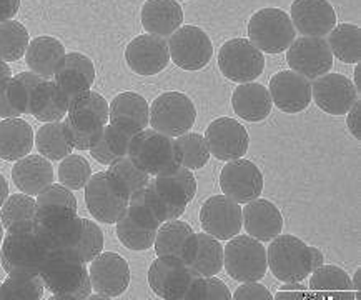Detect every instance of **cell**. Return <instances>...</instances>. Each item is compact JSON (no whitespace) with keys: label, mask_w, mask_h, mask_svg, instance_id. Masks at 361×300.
Wrapping results in <instances>:
<instances>
[{"label":"cell","mask_w":361,"mask_h":300,"mask_svg":"<svg viewBox=\"0 0 361 300\" xmlns=\"http://www.w3.org/2000/svg\"><path fill=\"white\" fill-rule=\"evenodd\" d=\"M231 299L237 300H255V299H262V300H270L273 299V295L270 290H268L265 285L258 284V282H242V285L231 294Z\"/></svg>","instance_id":"db71d44e"},{"label":"cell","mask_w":361,"mask_h":300,"mask_svg":"<svg viewBox=\"0 0 361 300\" xmlns=\"http://www.w3.org/2000/svg\"><path fill=\"white\" fill-rule=\"evenodd\" d=\"M90 155L94 157V160H97V162L102 165H110V164H114L117 159H120V157L115 155L114 152L109 149V145L105 144V140L102 137L97 140V144L90 149Z\"/></svg>","instance_id":"11a10c76"},{"label":"cell","mask_w":361,"mask_h":300,"mask_svg":"<svg viewBox=\"0 0 361 300\" xmlns=\"http://www.w3.org/2000/svg\"><path fill=\"white\" fill-rule=\"evenodd\" d=\"M170 59L183 71L195 72L208 66L214 57V44L205 30L197 25H185L166 39Z\"/></svg>","instance_id":"30bf717a"},{"label":"cell","mask_w":361,"mask_h":300,"mask_svg":"<svg viewBox=\"0 0 361 300\" xmlns=\"http://www.w3.org/2000/svg\"><path fill=\"white\" fill-rule=\"evenodd\" d=\"M147 280L159 299L185 300L193 275L180 257H157L148 269Z\"/></svg>","instance_id":"5bb4252c"},{"label":"cell","mask_w":361,"mask_h":300,"mask_svg":"<svg viewBox=\"0 0 361 300\" xmlns=\"http://www.w3.org/2000/svg\"><path fill=\"white\" fill-rule=\"evenodd\" d=\"M95 77L97 72L92 59L87 57L85 54L71 52L66 55L63 67L54 77V82L57 85L60 95L63 97V100L71 107V104L78 95L92 89Z\"/></svg>","instance_id":"603a6c76"},{"label":"cell","mask_w":361,"mask_h":300,"mask_svg":"<svg viewBox=\"0 0 361 300\" xmlns=\"http://www.w3.org/2000/svg\"><path fill=\"white\" fill-rule=\"evenodd\" d=\"M308 277V289L314 294L322 295V297L355 299L353 287H351V277L341 267L323 264Z\"/></svg>","instance_id":"836d02e7"},{"label":"cell","mask_w":361,"mask_h":300,"mask_svg":"<svg viewBox=\"0 0 361 300\" xmlns=\"http://www.w3.org/2000/svg\"><path fill=\"white\" fill-rule=\"evenodd\" d=\"M8 197V186H7V180L0 174V207L4 205V202L7 200Z\"/></svg>","instance_id":"94428289"},{"label":"cell","mask_w":361,"mask_h":300,"mask_svg":"<svg viewBox=\"0 0 361 300\" xmlns=\"http://www.w3.org/2000/svg\"><path fill=\"white\" fill-rule=\"evenodd\" d=\"M40 279L44 287L52 294V299L83 300L94 292L89 267L68 253L49 257L40 272Z\"/></svg>","instance_id":"7a4b0ae2"},{"label":"cell","mask_w":361,"mask_h":300,"mask_svg":"<svg viewBox=\"0 0 361 300\" xmlns=\"http://www.w3.org/2000/svg\"><path fill=\"white\" fill-rule=\"evenodd\" d=\"M4 232H6V229H4V225H2V220H0V246H2L4 235H6V234H4Z\"/></svg>","instance_id":"e7e4bbea"},{"label":"cell","mask_w":361,"mask_h":300,"mask_svg":"<svg viewBox=\"0 0 361 300\" xmlns=\"http://www.w3.org/2000/svg\"><path fill=\"white\" fill-rule=\"evenodd\" d=\"M68 112V104L50 78H42L34 89L30 102V114L39 122H57Z\"/></svg>","instance_id":"d6a6232c"},{"label":"cell","mask_w":361,"mask_h":300,"mask_svg":"<svg viewBox=\"0 0 361 300\" xmlns=\"http://www.w3.org/2000/svg\"><path fill=\"white\" fill-rule=\"evenodd\" d=\"M220 188L224 196L245 205L262 196L263 174L257 164L245 160L243 157L230 160L220 172Z\"/></svg>","instance_id":"7c38bea8"},{"label":"cell","mask_w":361,"mask_h":300,"mask_svg":"<svg viewBox=\"0 0 361 300\" xmlns=\"http://www.w3.org/2000/svg\"><path fill=\"white\" fill-rule=\"evenodd\" d=\"M67 114L94 115L104 124H109V102L105 100V97L97 94V92L87 90L73 100Z\"/></svg>","instance_id":"f907efd6"},{"label":"cell","mask_w":361,"mask_h":300,"mask_svg":"<svg viewBox=\"0 0 361 300\" xmlns=\"http://www.w3.org/2000/svg\"><path fill=\"white\" fill-rule=\"evenodd\" d=\"M44 282L40 275L13 277L8 275L0 285V299L8 300H39L44 297Z\"/></svg>","instance_id":"f6af8a7d"},{"label":"cell","mask_w":361,"mask_h":300,"mask_svg":"<svg viewBox=\"0 0 361 300\" xmlns=\"http://www.w3.org/2000/svg\"><path fill=\"white\" fill-rule=\"evenodd\" d=\"M135 133L125 131V128H120L114 124H107L104 127V133H102V138L105 140V144L109 145V149L114 152L117 157L128 155V149H130V142Z\"/></svg>","instance_id":"816d5d0a"},{"label":"cell","mask_w":361,"mask_h":300,"mask_svg":"<svg viewBox=\"0 0 361 300\" xmlns=\"http://www.w3.org/2000/svg\"><path fill=\"white\" fill-rule=\"evenodd\" d=\"M63 124H66L68 140L73 149L78 150H90L104 133V127L107 126L100 119L87 114H67V120H63Z\"/></svg>","instance_id":"f35d334b"},{"label":"cell","mask_w":361,"mask_h":300,"mask_svg":"<svg viewBox=\"0 0 361 300\" xmlns=\"http://www.w3.org/2000/svg\"><path fill=\"white\" fill-rule=\"evenodd\" d=\"M242 227L250 237L270 242L283 230V215L271 200L258 197L242 209Z\"/></svg>","instance_id":"cb8c5ba5"},{"label":"cell","mask_w":361,"mask_h":300,"mask_svg":"<svg viewBox=\"0 0 361 300\" xmlns=\"http://www.w3.org/2000/svg\"><path fill=\"white\" fill-rule=\"evenodd\" d=\"M12 180L22 193L27 196H39L45 187L54 184V167L49 159L44 155H25L13 164Z\"/></svg>","instance_id":"4316f807"},{"label":"cell","mask_w":361,"mask_h":300,"mask_svg":"<svg viewBox=\"0 0 361 300\" xmlns=\"http://www.w3.org/2000/svg\"><path fill=\"white\" fill-rule=\"evenodd\" d=\"M12 117H20V114L12 107L11 102L7 100L6 95V87L0 89V119H12Z\"/></svg>","instance_id":"680465c9"},{"label":"cell","mask_w":361,"mask_h":300,"mask_svg":"<svg viewBox=\"0 0 361 300\" xmlns=\"http://www.w3.org/2000/svg\"><path fill=\"white\" fill-rule=\"evenodd\" d=\"M20 8V0H0V22L11 20Z\"/></svg>","instance_id":"6f0895ef"},{"label":"cell","mask_w":361,"mask_h":300,"mask_svg":"<svg viewBox=\"0 0 361 300\" xmlns=\"http://www.w3.org/2000/svg\"><path fill=\"white\" fill-rule=\"evenodd\" d=\"M360 62L356 64V67H355V73H353V85H355V89L358 90V94H360V90H361V82H360Z\"/></svg>","instance_id":"be15d7a7"},{"label":"cell","mask_w":361,"mask_h":300,"mask_svg":"<svg viewBox=\"0 0 361 300\" xmlns=\"http://www.w3.org/2000/svg\"><path fill=\"white\" fill-rule=\"evenodd\" d=\"M29 30L18 20L0 22V59L4 62H17L29 47Z\"/></svg>","instance_id":"ab89813d"},{"label":"cell","mask_w":361,"mask_h":300,"mask_svg":"<svg viewBox=\"0 0 361 300\" xmlns=\"http://www.w3.org/2000/svg\"><path fill=\"white\" fill-rule=\"evenodd\" d=\"M117 237L123 247H127L128 251H148L150 247H154L157 229L145 227V225L138 224L137 220H133L130 215L125 212V214L117 220Z\"/></svg>","instance_id":"7bdbcfd3"},{"label":"cell","mask_w":361,"mask_h":300,"mask_svg":"<svg viewBox=\"0 0 361 300\" xmlns=\"http://www.w3.org/2000/svg\"><path fill=\"white\" fill-rule=\"evenodd\" d=\"M107 172L112 175V179L128 197L142 192L152 180L150 175L138 167L128 155L120 157L114 164H110Z\"/></svg>","instance_id":"60d3db41"},{"label":"cell","mask_w":361,"mask_h":300,"mask_svg":"<svg viewBox=\"0 0 361 300\" xmlns=\"http://www.w3.org/2000/svg\"><path fill=\"white\" fill-rule=\"evenodd\" d=\"M205 142L210 155L219 160H235L242 159L248 152L250 137L238 120L230 117L215 119L205 131Z\"/></svg>","instance_id":"2e32d148"},{"label":"cell","mask_w":361,"mask_h":300,"mask_svg":"<svg viewBox=\"0 0 361 300\" xmlns=\"http://www.w3.org/2000/svg\"><path fill=\"white\" fill-rule=\"evenodd\" d=\"M34 234L49 257L72 253L82 240L83 219L78 215H67L37 220Z\"/></svg>","instance_id":"9a60e30c"},{"label":"cell","mask_w":361,"mask_h":300,"mask_svg":"<svg viewBox=\"0 0 361 300\" xmlns=\"http://www.w3.org/2000/svg\"><path fill=\"white\" fill-rule=\"evenodd\" d=\"M0 247V262L4 270L13 277L40 275L49 258V253L40 246L34 232H7Z\"/></svg>","instance_id":"52a82bcc"},{"label":"cell","mask_w":361,"mask_h":300,"mask_svg":"<svg viewBox=\"0 0 361 300\" xmlns=\"http://www.w3.org/2000/svg\"><path fill=\"white\" fill-rule=\"evenodd\" d=\"M143 196H145L148 207H150V210L154 212V215L159 219L160 224L166 222V220L178 219V217L185 212V209H187L185 205L175 204V202L169 200L165 196H161L159 188L155 187L154 180H150L148 186L143 188Z\"/></svg>","instance_id":"681fc988"},{"label":"cell","mask_w":361,"mask_h":300,"mask_svg":"<svg viewBox=\"0 0 361 300\" xmlns=\"http://www.w3.org/2000/svg\"><path fill=\"white\" fill-rule=\"evenodd\" d=\"M361 104L360 100L358 102L353 104V107H351L348 112H346V127H348V131L351 136H353L356 140H360L361 138V126H360V117H361Z\"/></svg>","instance_id":"9f6ffc18"},{"label":"cell","mask_w":361,"mask_h":300,"mask_svg":"<svg viewBox=\"0 0 361 300\" xmlns=\"http://www.w3.org/2000/svg\"><path fill=\"white\" fill-rule=\"evenodd\" d=\"M148 122H150V105L145 97L137 92H122L115 95L109 104V124L137 133L147 128Z\"/></svg>","instance_id":"d4e9b609"},{"label":"cell","mask_w":361,"mask_h":300,"mask_svg":"<svg viewBox=\"0 0 361 300\" xmlns=\"http://www.w3.org/2000/svg\"><path fill=\"white\" fill-rule=\"evenodd\" d=\"M34 144L39 150L40 155L45 159L52 160H62L67 155L72 154L73 147L68 140L66 124L63 120H57V122H45L35 133Z\"/></svg>","instance_id":"d590c367"},{"label":"cell","mask_w":361,"mask_h":300,"mask_svg":"<svg viewBox=\"0 0 361 300\" xmlns=\"http://www.w3.org/2000/svg\"><path fill=\"white\" fill-rule=\"evenodd\" d=\"M231 107L235 114L247 122H262L271 114L273 102L265 85L257 82L240 84L231 95Z\"/></svg>","instance_id":"f1b7e54d"},{"label":"cell","mask_w":361,"mask_h":300,"mask_svg":"<svg viewBox=\"0 0 361 300\" xmlns=\"http://www.w3.org/2000/svg\"><path fill=\"white\" fill-rule=\"evenodd\" d=\"M177 2H178V0H177Z\"/></svg>","instance_id":"03108f58"},{"label":"cell","mask_w":361,"mask_h":300,"mask_svg":"<svg viewBox=\"0 0 361 300\" xmlns=\"http://www.w3.org/2000/svg\"><path fill=\"white\" fill-rule=\"evenodd\" d=\"M271 102L285 114H298L312 104V82L293 71H280L268 85Z\"/></svg>","instance_id":"ffe728a7"},{"label":"cell","mask_w":361,"mask_h":300,"mask_svg":"<svg viewBox=\"0 0 361 300\" xmlns=\"http://www.w3.org/2000/svg\"><path fill=\"white\" fill-rule=\"evenodd\" d=\"M219 68L221 76L235 84H247L263 73L265 55L248 39L226 40L219 50Z\"/></svg>","instance_id":"9c48e42d"},{"label":"cell","mask_w":361,"mask_h":300,"mask_svg":"<svg viewBox=\"0 0 361 300\" xmlns=\"http://www.w3.org/2000/svg\"><path fill=\"white\" fill-rule=\"evenodd\" d=\"M247 30L250 42L265 54L285 52L296 39L290 16L276 7H265L255 12Z\"/></svg>","instance_id":"3957f363"},{"label":"cell","mask_w":361,"mask_h":300,"mask_svg":"<svg viewBox=\"0 0 361 300\" xmlns=\"http://www.w3.org/2000/svg\"><path fill=\"white\" fill-rule=\"evenodd\" d=\"M125 62L132 72L150 77L164 72L170 62L166 39L152 34L137 35L125 49Z\"/></svg>","instance_id":"ac0fdd59"},{"label":"cell","mask_w":361,"mask_h":300,"mask_svg":"<svg viewBox=\"0 0 361 300\" xmlns=\"http://www.w3.org/2000/svg\"><path fill=\"white\" fill-rule=\"evenodd\" d=\"M312 99L323 112L330 115H345L360 100L353 82L343 73L328 72L314 78L312 84Z\"/></svg>","instance_id":"e0dca14e"},{"label":"cell","mask_w":361,"mask_h":300,"mask_svg":"<svg viewBox=\"0 0 361 300\" xmlns=\"http://www.w3.org/2000/svg\"><path fill=\"white\" fill-rule=\"evenodd\" d=\"M11 78H12L11 67L7 66V62H4V60L0 59V89H4V87L8 84Z\"/></svg>","instance_id":"91938a15"},{"label":"cell","mask_w":361,"mask_h":300,"mask_svg":"<svg viewBox=\"0 0 361 300\" xmlns=\"http://www.w3.org/2000/svg\"><path fill=\"white\" fill-rule=\"evenodd\" d=\"M127 214L130 215L133 220H137L138 224L145 225V227L159 229L161 225L159 222V219L154 215V212L150 210V207H148L145 196H143V191L130 197V200H128V207H127Z\"/></svg>","instance_id":"f5cc1de1"},{"label":"cell","mask_w":361,"mask_h":300,"mask_svg":"<svg viewBox=\"0 0 361 300\" xmlns=\"http://www.w3.org/2000/svg\"><path fill=\"white\" fill-rule=\"evenodd\" d=\"M180 258L193 277H212L224 269V247L219 239L198 232L190 237Z\"/></svg>","instance_id":"44dd1931"},{"label":"cell","mask_w":361,"mask_h":300,"mask_svg":"<svg viewBox=\"0 0 361 300\" xmlns=\"http://www.w3.org/2000/svg\"><path fill=\"white\" fill-rule=\"evenodd\" d=\"M102 252H104V232H102L99 224H95L94 220L83 219L82 240L78 242L75 251L68 253V256H73L77 260L87 265Z\"/></svg>","instance_id":"7dc6e473"},{"label":"cell","mask_w":361,"mask_h":300,"mask_svg":"<svg viewBox=\"0 0 361 300\" xmlns=\"http://www.w3.org/2000/svg\"><path fill=\"white\" fill-rule=\"evenodd\" d=\"M128 157L150 177L164 174L178 165L175 138L157 132L152 127L143 128L133 136Z\"/></svg>","instance_id":"277c9868"},{"label":"cell","mask_w":361,"mask_h":300,"mask_svg":"<svg viewBox=\"0 0 361 300\" xmlns=\"http://www.w3.org/2000/svg\"><path fill=\"white\" fill-rule=\"evenodd\" d=\"M34 131L20 117L0 120V159L13 162L29 155L34 149Z\"/></svg>","instance_id":"f546056e"},{"label":"cell","mask_w":361,"mask_h":300,"mask_svg":"<svg viewBox=\"0 0 361 300\" xmlns=\"http://www.w3.org/2000/svg\"><path fill=\"white\" fill-rule=\"evenodd\" d=\"M66 47L59 39L39 35L32 39L25 50L27 67L42 78H54L66 62Z\"/></svg>","instance_id":"484cf974"},{"label":"cell","mask_w":361,"mask_h":300,"mask_svg":"<svg viewBox=\"0 0 361 300\" xmlns=\"http://www.w3.org/2000/svg\"><path fill=\"white\" fill-rule=\"evenodd\" d=\"M267 262L271 274L281 282H303L313 270L325 264V257L318 248L307 246L302 239L280 234L270 240Z\"/></svg>","instance_id":"6da1fadb"},{"label":"cell","mask_w":361,"mask_h":300,"mask_svg":"<svg viewBox=\"0 0 361 300\" xmlns=\"http://www.w3.org/2000/svg\"><path fill=\"white\" fill-rule=\"evenodd\" d=\"M42 77L32 71L17 73L8 80V84L6 85L7 100L20 115L30 114L32 94H34V89Z\"/></svg>","instance_id":"ee69618b"},{"label":"cell","mask_w":361,"mask_h":300,"mask_svg":"<svg viewBox=\"0 0 361 300\" xmlns=\"http://www.w3.org/2000/svg\"><path fill=\"white\" fill-rule=\"evenodd\" d=\"M57 177L59 184L71 188V191H80V188H85L87 182L92 177V167L82 155L71 154L60 160Z\"/></svg>","instance_id":"bcb514c9"},{"label":"cell","mask_w":361,"mask_h":300,"mask_svg":"<svg viewBox=\"0 0 361 300\" xmlns=\"http://www.w3.org/2000/svg\"><path fill=\"white\" fill-rule=\"evenodd\" d=\"M0 220L4 229L11 234L34 232L37 224L35 198L22 192L8 196L0 207Z\"/></svg>","instance_id":"4dcf8cb0"},{"label":"cell","mask_w":361,"mask_h":300,"mask_svg":"<svg viewBox=\"0 0 361 300\" xmlns=\"http://www.w3.org/2000/svg\"><path fill=\"white\" fill-rule=\"evenodd\" d=\"M224 267L233 280L258 282L267 275V248L250 235H235L224 248Z\"/></svg>","instance_id":"5b68a950"},{"label":"cell","mask_w":361,"mask_h":300,"mask_svg":"<svg viewBox=\"0 0 361 300\" xmlns=\"http://www.w3.org/2000/svg\"><path fill=\"white\" fill-rule=\"evenodd\" d=\"M154 184L161 196L178 205L187 207L197 193L195 175L192 174V170L182 167V165H175L166 172L155 175Z\"/></svg>","instance_id":"1f68e13d"},{"label":"cell","mask_w":361,"mask_h":300,"mask_svg":"<svg viewBox=\"0 0 361 300\" xmlns=\"http://www.w3.org/2000/svg\"><path fill=\"white\" fill-rule=\"evenodd\" d=\"M291 22L303 37H325L336 25V12L328 0H293Z\"/></svg>","instance_id":"7402d4cb"},{"label":"cell","mask_w":361,"mask_h":300,"mask_svg":"<svg viewBox=\"0 0 361 300\" xmlns=\"http://www.w3.org/2000/svg\"><path fill=\"white\" fill-rule=\"evenodd\" d=\"M35 207L37 220L77 215V198L71 188L62 184H50L35 196Z\"/></svg>","instance_id":"e575fe53"},{"label":"cell","mask_w":361,"mask_h":300,"mask_svg":"<svg viewBox=\"0 0 361 300\" xmlns=\"http://www.w3.org/2000/svg\"><path fill=\"white\" fill-rule=\"evenodd\" d=\"M193 234L192 225L183 220H166L157 229L154 242L157 257H182L183 248Z\"/></svg>","instance_id":"8d00e7d4"},{"label":"cell","mask_w":361,"mask_h":300,"mask_svg":"<svg viewBox=\"0 0 361 300\" xmlns=\"http://www.w3.org/2000/svg\"><path fill=\"white\" fill-rule=\"evenodd\" d=\"M228 300L231 292L219 277H193L192 284L185 294V300Z\"/></svg>","instance_id":"c3c4849f"},{"label":"cell","mask_w":361,"mask_h":300,"mask_svg":"<svg viewBox=\"0 0 361 300\" xmlns=\"http://www.w3.org/2000/svg\"><path fill=\"white\" fill-rule=\"evenodd\" d=\"M333 57L326 39L323 37H298L286 49V64L290 71L307 77L308 80L325 76L331 71Z\"/></svg>","instance_id":"8fae6325"},{"label":"cell","mask_w":361,"mask_h":300,"mask_svg":"<svg viewBox=\"0 0 361 300\" xmlns=\"http://www.w3.org/2000/svg\"><path fill=\"white\" fill-rule=\"evenodd\" d=\"M333 57L343 64H358L361 59V30L355 24H336L326 35Z\"/></svg>","instance_id":"74e56055"},{"label":"cell","mask_w":361,"mask_h":300,"mask_svg":"<svg viewBox=\"0 0 361 300\" xmlns=\"http://www.w3.org/2000/svg\"><path fill=\"white\" fill-rule=\"evenodd\" d=\"M203 232L219 240H230L242 230V207L230 197L214 196L207 198L200 209Z\"/></svg>","instance_id":"d6986e66"},{"label":"cell","mask_w":361,"mask_h":300,"mask_svg":"<svg viewBox=\"0 0 361 300\" xmlns=\"http://www.w3.org/2000/svg\"><path fill=\"white\" fill-rule=\"evenodd\" d=\"M89 277L92 290L104 299H117L130 285L128 262L115 252H102L90 262Z\"/></svg>","instance_id":"4fadbf2b"},{"label":"cell","mask_w":361,"mask_h":300,"mask_svg":"<svg viewBox=\"0 0 361 300\" xmlns=\"http://www.w3.org/2000/svg\"><path fill=\"white\" fill-rule=\"evenodd\" d=\"M147 34L169 39L183 24V11L177 0H147L140 12Z\"/></svg>","instance_id":"83f0119b"},{"label":"cell","mask_w":361,"mask_h":300,"mask_svg":"<svg viewBox=\"0 0 361 300\" xmlns=\"http://www.w3.org/2000/svg\"><path fill=\"white\" fill-rule=\"evenodd\" d=\"M130 197L125 193L109 172L92 174L85 186V205L100 224H117L127 212Z\"/></svg>","instance_id":"ba28073f"},{"label":"cell","mask_w":361,"mask_h":300,"mask_svg":"<svg viewBox=\"0 0 361 300\" xmlns=\"http://www.w3.org/2000/svg\"><path fill=\"white\" fill-rule=\"evenodd\" d=\"M177 145L178 165L190 170H200L205 167L210 160V150H208L205 137L197 132H187L175 138Z\"/></svg>","instance_id":"b9f144b4"},{"label":"cell","mask_w":361,"mask_h":300,"mask_svg":"<svg viewBox=\"0 0 361 300\" xmlns=\"http://www.w3.org/2000/svg\"><path fill=\"white\" fill-rule=\"evenodd\" d=\"M361 270H356L355 272V277L351 279V287H353V292L355 294H360L361 292Z\"/></svg>","instance_id":"6125c7cd"},{"label":"cell","mask_w":361,"mask_h":300,"mask_svg":"<svg viewBox=\"0 0 361 300\" xmlns=\"http://www.w3.org/2000/svg\"><path fill=\"white\" fill-rule=\"evenodd\" d=\"M197 120V107L187 94L170 90L160 94L150 105L148 126L157 132L177 138L192 131Z\"/></svg>","instance_id":"8992f818"}]
</instances>
